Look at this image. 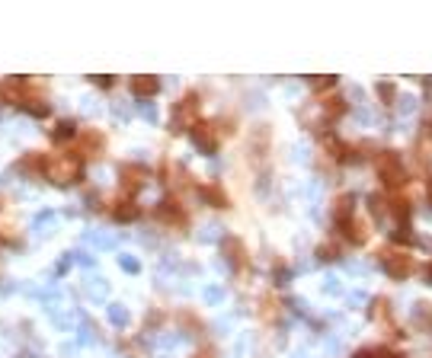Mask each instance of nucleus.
<instances>
[{
  "label": "nucleus",
  "mask_w": 432,
  "mask_h": 358,
  "mask_svg": "<svg viewBox=\"0 0 432 358\" xmlns=\"http://www.w3.org/2000/svg\"><path fill=\"white\" fill-rule=\"evenodd\" d=\"M343 112H346V102H343V100H327V102H323V115H327L330 122L340 119Z\"/></svg>",
  "instance_id": "nucleus-18"
},
{
  "label": "nucleus",
  "mask_w": 432,
  "mask_h": 358,
  "mask_svg": "<svg viewBox=\"0 0 432 358\" xmlns=\"http://www.w3.org/2000/svg\"><path fill=\"white\" fill-rule=\"evenodd\" d=\"M429 202H432V183H429Z\"/></svg>",
  "instance_id": "nucleus-29"
},
{
  "label": "nucleus",
  "mask_w": 432,
  "mask_h": 358,
  "mask_svg": "<svg viewBox=\"0 0 432 358\" xmlns=\"http://www.w3.org/2000/svg\"><path fill=\"white\" fill-rule=\"evenodd\" d=\"M199 195H202L205 202H212L215 208H228V199L221 195L218 186H202V189H199Z\"/></svg>",
  "instance_id": "nucleus-16"
},
{
  "label": "nucleus",
  "mask_w": 432,
  "mask_h": 358,
  "mask_svg": "<svg viewBox=\"0 0 432 358\" xmlns=\"http://www.w3.org/2000/svg\"><path fill=\"white\" fill-rule=\"evenodd\" d=\"M410 240H413L410 227H397V230H394V243H410Z\"/></svg>",
  "instance_id": "nucleus-23"
},
{
  "label": "nucleus",
  "mask_w": 432,
  "mask_h": 358,
  "mask_svg": "<svg viewBox=\"0 0 432 358\" xmlns=\"http://www.w3.org/2000/svg\"><path fill=\"white\" fill-rule=\"evenodd\" d=\"M116 221H138L141 218V208L135 205V199H119L116 202V212H112Z\"/></svg>",
  "instance_id": "nucleus-12"
},
{
  "label": "nucleus",
  "mask_w": 432,
  "mask_h": 358,
  "mask_svg": "<svg viewBox=\"0 0 432 358\" xmlns=\"http://www.w3.org/2000/svg\"><path fill=\"white\" fill-rule=\"evenodd\" d=\"M416 323H420L423 330H429L432 326V307L429 304H416Z\"/></svg>",
  "instance_id": "nucleus-19"
},
{
  "label": "nucleus",
  "mask_w": 432,
  "mask_h": 358,
  "mask_svg": "<svg viewBox=\"0 0 432 358\" xmlns=\"http://www.w3.org/2000/svg\"><path fill=\"white\" fill-rule=\"evenodd\" d=\"M378 176H381V183L387 189H400L407 183V166L404 160L394 154V150H385V154H378Z\"/></svg>",
  "instance_id": "nucleus-3"
},
{
  "label": "nucleus",
  "mask_w": 432,
  "mask_h": 358,
  "mask_svg": "<svg viewBox=\"0 0 432 358\" xmlns=\"http://www.w3.org/2000/svg\"><path fill=\"white\" fill-rule=\"evenodd\" d=\"M352 205H356L352 195H340V199H336V205H333V221H336V227L356 218V208H352Z\"/></svg>",
  "instance_id": "nucleus-11"
},
{
  "label": "nucleus",
  "mask_w": 432,
  "mask_h": 358,
  "mask_svg": "<svg viewBox=\"0 0 432 358\" xmlns=\"http://www.w3.org/2000/svg\"><path fill=\"white\" fill-rule=\"evenodd\" d=\"M230 249V262L237 269H244V262H247V249H244V243L240 240H224V253Z\"/></svg>",
  "instance_id": "nucleus-14"
},
{
  "label": "nucleus",
  "mask_w": 432,
  "mask_h": 358,
  "mask_svg": "<svg viewBox=\"0 0 432 358\" xmlns=\"http://www.w3.org/2000/svg\"><path fill=\"white\" fill-rule=\"evenodd\" d=\"M221 125L218 122H199L193 128V141L199 150H205V154H215L221 144V138H224V131H218Z\"/></svg>",
  "instance_id": "nucleus-5"
},
{
  "label": "nucleus",
  "mask_w": 432,
  "mask_h": 358,
  "mask_svg": "<svg viewBox=\"0 0 432 358\" xmlns=\"http://www.w3.org/2000/svg\"><path fill=\"white\" fill-rule=\"evenodd\" d=\"M371 311H375V317H387V301L385 298H378V301L371 304Z\"/></svg>",
  "instance_id": "nucleus-24"
},
{
  "label": "nucleus",
  "mask_w": 432,
  "mask_h": 358,
  "mask_svg": "<svg viewBox=\"0 0 432 358\" xmlns=\"http://www.w3.org/2000/svg\"><path fill=\"white\" fill-rule=\"evenodd\" d=\"M333 83H336V77H311L314 90H333Z\"/></svg>",
  "instance_id": "nucleus-20"
},
{
  "label": "nucleus",
  "mask_w": 432,
  "mask_h": 358,
  "mask_svg": "<svg viewBox=\"0 0 432 358\" xmlns=\"http://www.w3.org/2000/svg\"><path fill=\"white\" fill-rule=\"evenodd\" d=\"M385 358H404V355H397V352H385Z\"/></svg>",
  "instance_id": "nucleus-27"
},
{
  "label": "nucleus",
  "mask_w": 432,
  "mask_h": 358,
  "mask_svg": "<svg viewBox=\"0 0 432 358\" xmlns=\"http://www.w3.org/2000/svg\"><path fill=\"white\" fill-rule=\"evenodd\" d=\"M157 90H160V80H157V77H147V74H138V77H131V93H135V96H141V100L154 96Z\"/></svg>",
  "instance_id": "nucleus-10"
},
{
  "label": "nucleus",
  "mask_w": 432,
  "mask_h": 358,
  "mask_svg": "<svg viewBox=\"0 0 432 358\" xmlns=\"http://www.w3.org/2000/svg\"><path fill=\"white\" fill-rule=\"evenodd\" d=\"M352 358H378V352H368L365 349V352H359V355H352Z\"/></svg>",
  "instance_id": "nucleus-26"
},
{
  "label": "nucleus",
  "mask_w": 432,
  "mask_h": 358,
  "mask_svg": "<svg viewBox=\"0 0 432 358\" xmlns=\"http://www.w3.org/2000/svg\"><path fill=\"white\" fill-rule=\"evenodd\" d=\"M378 96L391 106V102H394V83H378Z\"/></svg>",
  "instance_id": "nucleus-21"
},
{
  "label": "nucleus",
  "mask_w": 432,
  "mask_h": 358,
  "mask_svg": "<svg viewBox=\"0 0 432 358\" xmlns=\"http://www.w3.org/2000/svg\"><path fill=\"white\" fill-rule=\"evenodd\" d=\"M387 205H391V212L387 214H394V221L404 227V221L410 218V199H394V202H387Z\"/></svg>",
  "instance_id": "nucleus-15"
},
{
  "label": "nucleus",
  "mask_w": 432,
  "mask_h": 358,
  "mask_svg": "<svg viewBox=\"0 0 432 358\" xmlns=\"http://www.w3.org/2000/svg\"><path fill=\"white\" fill-rule=\"evenodd\" d=\"M317 256H321V259H336V256H340V249L333 247V243H323V247L317 249Z\"/></svg>",
  "instance_id": "nucleus-22"
},
{
  "label": "nucleus",
  "mask_w": 432,
  "mask_h": 358,
  "mask_svg": "<svg viewBox=\"0 0 432 358\" xmlns=\"http://www.w3.org/2000/svg\"><path fill=\"white\" fill-rule=\"evenodd\" d=\"M93 83H96V87H112V83H116V77H109V74H102V77H90Z\"/></svg>",
  "instance_id": "nucleus-25"
},
{
  "label": "nucleus",
  "mask_w": 432,
  "mask_h": 358,
  "mask_svg": "<svg viewBox=\"0 0 432 358\" xmlns=\"http://www.w3.org/2000/svg\"><path fill=\"white\" fill-rule=\"evenodd\" d=\"M102 144H106V141H102L100 131H83L80 141H77V150H74V154L80 157V160H87V157H93L96 150H102Z\"/></svg>",
  "instance_id": "nucleus-9"
},
{
  "label": "nucleus",
  "mask_w": 432,
  "mask_h": 358,
  "mask_svg": "<svg viewBox=\"0 0 432 358\" xmlns=\"http://www.w3.org/2000/svg\"><path fill=\"white\" fill-rule=\"evenodd\" d=\"M426 276H429V278H432V262H429V269H426Z\"/></svg>",
  "instance_id": "nucleus-28"
},
{
  "label": "nucleus",
  "mask_w": 432,
  "mask_h": 358,
  "mask_svg": "<svg viewBox=\"0 0 432 358\" xmlns=\"http://www.w3.org/2000/svg\"><path fill=\"white\" fill-rule=\"evenodd\" d=\"M381 259V269H385L391 278H407L413 276V259H410V253H400V249H387Z\"/></svg>",
  "instance_id": "nucleus-6"
},
{
  "label": "nucleus",
  "mask_w": 432,
  "mask_h": 358,
  "mask_svg": "<svg viewBox=\"0 0 432 358\" xmlns=\"http://www.w3.org/2000/svg\"><path fill=\"white\" fill-rule=\"evenodd\" d=\"M340 230L343 234H346V240H349V243H356V247H362V243H365L368 240V234H365V224H362V221H346V224H340Z\"/></svg>",
  "instance_id": "nucleus-13"
},
{
  "label": "nucleus",
  "mask_w": 432,
  "mask_h": 358,
  "mask_svg": "<svg viewBox=\"0 0 432 358\" xmlns=\"http://www.w3.org/2000/svg\"><path fill=\"white\" fill-rule=\"evenodd\" d=\"M83 173V160L77 154H52L42 157V176L55 186H71Z\"/></svg>",
  "instance_id": "nucleus-1"
},
{
  "label": "nucleus",
  "mask_w": 432,
  "mask_h": 358,
  "mask_svg": "<svg viewBox=\"0 0 432 358\" xmlns=\"http://www.w3.org/2000/svg\"><path fill=\"white\" fill-rule=\"evenodd\" d=\"M157 221H164L166 227H186V208L180 202H176V199H164V202L157 205Z\"/></svg>",
  "instance_id": "nucleus-7"
},
{
  "label": "nucleus",
  "mask_w": 432,
  "mask_h": 358,
  "mask_svg": "<svg viewBox=\"0 0 432 358\" xmlns=\"http://www.w3.org/2000/svg\"><path fill=\"white\" fill-rule=\"evenodd\" d=\"M199 122H202L199 119V96H195V93H186V100L180 102V106H173L170 128H173V135H180V131H193Z\"/></svg>",
  "instance_id": "nucleus-4"
},
{
  "label": "nucleus",
  "mask_w": 432,
  "mask_h": 358,
  "mask_svg": "<svg viewBox=\"0 0 432 358\" xmlns=\"http://www.w3.org/2000/svg\"><path fill=\"white\" fill-rule=\"evenodd\" d=\"M77 135V125H74L71 119H65V122H58L55 125V141H67V138H74Z\"/></svg>",
  "instance_id": "nucleus-17"
},
{
  "label": "nucleus",
  "mask_w": 432,
  "mask_h": 358,
  "mask_svg": "<svg viewBox=\"0 0 432 358\" xmlns=\"http://www.w3.org/2000/svg\"><path fill=\"white\" fill-rule=\"evenodd\" d=\"M39 96H42V87H39L36 77H7L0 83V100L10 102V106H19V109Z\"/></svg>",
  "instance_id": "nucleus-2"
},
{
  "label": "nucleus",
  "mask_w": 432,
  "mask_h": 358,
  "mask_svg": "<svg viewBox=\"0 0 432 358\" xmlns=\"http://www.w3.org/2000/svg\"><path fill=\"white\" fill-rule=\"evenodd\" d=\"M147 176H151V173H147L144 166H138V164L122 166V170H119V179H122V189H125V195H129V199L138 192L141 186L147 183Z\"/></svg>",
  "instance_id": "nucleus-8"
}]
</instances>
